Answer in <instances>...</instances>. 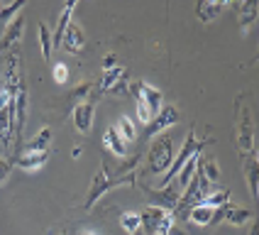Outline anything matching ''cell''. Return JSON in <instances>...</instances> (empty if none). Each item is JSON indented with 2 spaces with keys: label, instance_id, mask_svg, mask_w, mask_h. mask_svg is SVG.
<instances>
[{
  "label": "cell",
  "instance_id": "obj_23",
  "mask_svg": "<svg viewBox=\"0 0 259 235\" xmlns=\"http://www.w3.org/2000/svg\"><path fill=\"white\" fill-rule=\"evenodd\" d=\"M215 218V208H208V206H193L188 211V220H193L196 225H213Z\"/></svg>",
  "mask_w": 259,
  "mask_h": 235
},
{
  "label": "cell",
  "instance_id": "obj_26",
  "mask_svg": "<svg viewBox=\"0 0 259 235\" xmlns=\"http://www.w3.org/2000/svg\"><path fill=\"white\" fill-rule=\"evenodd\" d=\"M22 10H25V0H15V3H10V5H5V3H3V8H0V25L13 22Z\"/></svg>",
  "mask_w": 259,
  "mask_h": 235
},
{
  "label": "cell",
  "instance_id": "obj_14",
  "mask_svg": "<svg viewBox=\"0 0 259 235\" xmlns=\"http://www.w3.org/2000/svg\"><path fill=\"white\" fill-rule=\"evenodd\" d=\"M22 29H25V17H22V15H17L13 22H8V25H5V29H3L0 52H5V49H10L13 44L20 42V37H22Z\"/></svg>",
  "mask_w": 259,
  "mask_h": 235
},
{
  "label": "cell",
  "instance_id": "obj_11",
  "mask_svg": "<svg viewBox=\"0 0 259 235\" xmlns=\"http://www.w3.org/2000/svg\"><path fill=\"white\" fill-rule=\"evenodd\" d=\"M83 47H86V34L81 32V27L76 22H71L64 32V37H61V49H66L71 54H81Z\"/></svg>",
  "mask_w": 259,
  "mask_h": 235
},
{
  "label": "cell",
  "instance_id": "obj_29",
  "mask_svg": "<svg viewBox=\"0 0 259 235\" xmlns=\"http://www.w3.org/2000/svg\"><path fill=\"white\" fill-rule=\"evenodd\" d=\"M120 225H122V230H125L127 235H137L140 233V213L125 211V213L120 216Z\"/></svg>",
  "mask_w": 259,
  "mask_h": 235
},
{
  "label": "cell",
  "instance_id": "obj_32",
  "mask_svg": "<svg viewBox=\"0 0 259 235\" xmlns=\"http://www.w3.org/2000/svg\"><path fill=\"white\" fill-rule=\"evenodd\" d=\"M10 169H13V162H10V160H3V157H0V184H5V181H8Z\"/></svg>",
  "mask_w": 259,
  "mask_h": 235
},
{
  "label": "cell",
  "instance_id": "obj_1",
  "mask_svg": "<svg viewBox=\"0 0 259 235\" xmlns=\"http://www.w3.org/2000/svg\"><path fill=\"white\" fill-rule=\"evenodd\" d=\"M135 179L137 174L135 172H130V174H117V176H108V169H105V164H101V169L96 172L93 176V181H91V189H88V196H86V211H91L98 199H103L108 191L117 189V186H135Z\"/></svg>",
  "mask_w": 259,
  "mask_h": 235
},
{
  "label": "cell",
  "instance_id": "obj_31",
  "mask_svg": "<svg viewBox=\"0 0 259 235\" xmlns=\"http://www.w3.org/2000/svg\"><path fill=\"white\" fill-rule=\"evenodd\" d=\"M52 76H54V81H57V84H66V81H69V66H66V64H61V61H57V64H54V69H52Z\"/></svg>",
  "mask_w": 259,
  "mask_h": 235
},
{
  "label": "cell",
  "instance_id": "obj_18",
  "mask_svg": "<svg viewBox=\"0 0 259 235\" xmlns=\"http://www.w3.org/2000/svg\"><path fill=\"white\" fill-rule=\"evenodd\" d=\"M52 137H54V132L52 128H42V130L37 132L32 140L25 142L22 147V152H49V145H52Z\"/></svg>",
  "mask_w": 259,
  "mask_h": 235
},
{
  "label": "cell",
  "instance_id": "obj_12",
  "mask_svg": "<svg viewBox=\"0 0 259 235\" xmlns=\"http://www.w3.org/2000/svg\"><path fill=\"white\" fill-rule=\"evenodd\" d=\"M3 86L8 88L13 96L22 88V73H20V57H17V52H13V54L8 57V66H5V81H3Z\"/></svg>",
  "mask_w": 259,
  "mask_h": 235
},
{
  "label": "cell",
  "instance_id": "obj_27",
  "mask_svg": "<svg viewBox=\"0 0 259 235\" xmlns=\"http://www.w3.org/2000/svg\"><path fill=\"white\" fill-rule=\"evenodd\" d=\"M37 34H39L44 61H49V59H52V52H54V47H52V32H49V27H47L44 22H39V25H37Z\"/></svg>",
  "mask_w": 259,
  "mask_h": 235
},
{
  "label": "cell",
  "instance_id": "obj_36",
  "mask_svg": "<svg viewBox=\"0 0 259 235\" xmlns=\"http://www.w3.org/2000/svg\"><path fill=\"white\" fill-rule=\"evenodd\" d=\"M78 235H96V233H91V230H83V233H78Z\"/></svg>",
  "mask_w": 259,
  "mask_h": 235
},
{
  "label": "cell",
  "instance_id": "obj_25",
  "mask_svg": "<svg viewBox=\"0 0 259 235\" xmlns=\"http://www.w3.org/2000/svg\"><path fill=\"white\" fill-rule=\"evenodd\" d=\"M198 167H201V174L210 181V184H218L220 181V167H218L215 157H205V160H198Z\"/></svg>",
  "mask_w": 259,
  "mask_h": 235
},
{
  "label": "cell",
  "instance_id": "obj_34",
  "mask_svg": "<svg viewBox=\"0 0 259 235\" xmlns=\"http://www.w3.org/2000/svg\"><path fill=\"white\" fill-rule=\"evenodd\" d=\"M166 235H186V230H184V228H179V225H176V220H174V225L169 228V233Z\"/></svg>",
  "mask_w": 259,
  "mask_h": 235
},
{
  "label": "cell",
  "instance_id": "obj_6",
  "mask_svg": "<svg viewBox=\"0 0 259 235\" xmlns=\"http://www.w3.org/2000/svg\"><path fill=\"white\" fill-rule=\"evenodd\" d=\"M13 135H15L13 93L0 84V142H3V147L13 145Z\"/></svg>",
  "mask_w": 259,
  "mask_h": 235
},
{
  "label": "cell",
  "instance_id": "obj_30",
  "mask_svg": "<svg viewBox=\"0 0 259 235\" xmlns=\"http://www.w3.org/2000/svg\"><path fill=\"white\" fill-rule=\"evenodd\" d=\"M91 91H93V84H91V81H83V84H78V86L73 88L69 98H71V101L76 103V105H78V103L88 101V93H91Z\"/></svg>",
  "mask_w": 259,
  "mask_h": 235
},
{
  "label": "cell",
  "instance_id": "obj_15",
  "mask_svg": "<svg viewBox=\"0 0 259 235\" xmlns=\"http://www.w3.org/2000/svg\"><path fill=\"white\" fill-rule=\"evenodd\" d=\"M47 160H49V152H22L15 157V164L22 172H37L47 164Z\"/></svg>",
  "mask_w": 259,
  "mask_h": 235
},
{
  "label": "cell",
  "instance_id": "obj_24",
  "mask_svg": "<svg viewBox=\"0 0 259 235\" xmlns=\"http://www.w3.org/2000/svg\"><path fill=\"white\" fill-rule=\"evenodd\" d=\"M225 204H230V189L223 191H213V193H205L201 199L198 206H208V208H223Z\"/></svg>",
  "mask_w": 259,
  "mask_h": 235
},
{
  "label": "cell",
  "instance_id": "obj_20",
  "mask_svg": "<svg viewBox=\"0 0 259 235\" xmlns=\"http://www.w3.org/2000/svg\"><path fill=\"white\" fill-rule=\"evenodd\" d=\"M257 13H259V5L254 0H247V3H240L237 5V20H240V29L247 32L249 25L257 20Z\"/></svg>",
  "mask_w": 259,
  "mask_h": 235
},
{
  "label": "cell",
  "instance_id": "obj_5",
  "mask_svg": "<svg viewBox=\"0 0 259 235\" xmlns=\"http://www.w3.org/2000/svg\"><path fill=\"white\" fill-rule=\"evenodd\" d=\"M235 113H237V123H235V135H237V147L240 152H252L254 149V125H252V118H249V110L242 103V98H237V105H235Z\"/></svg>",
  "mask_w": 259,
  "mask_h": 235
},
{
  "label": "cell",
  "instance_id": "obj_10",
  "mask_svg": "<svg viewBox=\"0 0 259 235\" xmlns=\"http://www.w3.org/2000/svg\"><path fill=\"white\" fill-rule=\"evenodd\" d=\"M93 115H96V101H93V98L78 103V105L73 108V125H76V130L81 132V135L91 132V128H93Z\"/></svg>",
  "mask_w": 259,
  "mask_h": 235
},
{
  "label": "cell",
  "instance_id": "obj_13",
  "mask_svg": "<svg viewBox=\"0 0 259 235\" xmlns=\"http://www.w3.org/2000/svg\"><path fill=\"white\" fill-rule=\"evenodd\" d=\"M140 96H142L144 105L149 108V115L154 118L164 108V93L159 91V88L149 86V84H144V81H140Z\"/></svg>",
  "mask_w": 259,
  "mask_h": 235
},
{
  "label": "cell",
  "instance_id": "obj_4",
  "mask_svg": "<svg viewBox=\"0 0 259 235\" xmlns=\"http://www.w3.org/2000/svg\"><path fill=\"white\" fill-rule=\"evenodd\" d=\"M174 225V216L169 211L159 208V206H144V211L140 213V228L144 235H166L169 228Z\"/></svg>",
  "mask_w": 259,
  "mask_h": 235
},
{
  "label": "cell",
  "instance_id": "obj_3",
  "mask_svg": "<svg viewBox=\"0 0 259 235\" xmlns=\"http://www.w3.org/2000/svg\"><path fill=\"white\" fill-rule=\"evenodd\" d=\"M171 162H174V140L166 135V132H161V135L154 137V142L149 147L147 167H149V172L154 176H159L171 167Z\"/></svg>",
  "mask_w": 259,
  "mask_h": 235
},
{
  "label": "cell",
  "instance_id": "obj_19",
  "mask_svg": "<svg viewBox=\"0 0 259 235\" xmlns=\"http://www.w3.org/2000/svg\"><path fill=\"white\" fill-rule=\"evenodd\" d=\"M242 169H245V179H247V186H249V193H252V199H257L259 196V162H257V157L245 160Z\"/></svg>",
  "mask_w": 259,
  "mask_h": 235
},
{
  "label": "cell",
  "instance_id": "obj_2",
  "mask_svg": "<svg viewBox=\"0 0 259 235\" xmlns=\"http://www.w3.org/2000/svg\"><path fill=\"white\" fill-rule=\"evenodd\" d=\"M210 140H198L196 137V130L191 128L188 130V135H186V140H184V147H181V152L174 157V162H171V167L164 172V179H161V186H166V184H171L174 179H176V174L186 167V162L191 160V157H196V154H201L203 152V147L208 145Z\"/></svg>",
  "mask_w": 259,
  "mask_h": 235
},
{
  "label": "cell",
  "instance_id": "obj_7",
  "mask_svg": "<svg viewBox=\"0 0 259 235\" xmlns=\"http://www.w3.org/2000/svg\"><path fill=\"white\" fill-rule=\"evenodd\" d=\"M181 120V115H179V110L174 108V105H164L161 110H159L157 115L152 118L149 123H147V130H144V135L152 140V137H157V135H161L164 130H169L171 125H176Z\"/></svg>",
  "mask_w": 259,
  "mask_h": 235
},
{
  "label": "cell",
  "instance_id": "obj_37",
  "mask_svg": "<svg viewBox=\"0 0 259 235\" xmlns=\"http://www.w3.org/2000/svg\"><path fill=\"white\" fill-rule=\"evenodd\" d=\"M0 8H3V3H0Z\"/></svg>",
  "mask_w": 259,
  "mask_h": 235
},
{
  "label": "cell",
  "instance_id": "obj_22",
  "mask_svg": "<svg viewBox=\"0 0 259 235\" xmlns=\"http://www.w3.org/2000/svg\"><path fill=\"white\" fill-rule=\"evenodd\" d=\"M103 145L108 147L115 157H125V152H127V149H125V140L117 135L115 125H110V128L105 130V135H103Z\"/></svg>",
  "mask_w": 259,
  "mask_h": 235
},
{
  "label": "cell",
  "instance_id": "obj_35",
  "mask_svg": "<svg viewBox=\"0 0 259 235\" xmlns=\"http://www.w3.org/2000/svg\"><path fill=\"white\" fill-rule=\"evenodd\" d=\"M249 235H259V228H257V225H252V228H249Z\"/></svg>",
  "mask_w": 259,
  "mask_h": 235
},
{
  "label": "cell",
  "instance_id": "obj_17",
  "mask_svg": "<svg viewBox=\"0 0 259 235\" xmlns=\"http://www.w3.org/2000/svg\"><path fill=\"white\" fill-rule=\"evenodd\" d=\"M73 10H76V0H71V3H66V8H64V10H61V15H59L57 29H54V34H52V47H54V49H61V37H64V32H66V27L71 25Z\"/></svg>",
  "mask_w": 259,
  "mask_h": 235
},
{
  "label": "cell",
  "instance_id": "obj_21",
  "mask_svg": "<svg viewBox=\"0 0 259 235\" xmlns=\"http://www.w3.org/2000/svg\"><path fill=\"white\" fill-rule=\"evenodd\" d=\"M249 218H252L249 208H237V206H230V204L223 206V220H228L230 225H245Z\"/></svg>",
  "mask_w": 259,
  "mask_h": 235
},
{
  "label": "cell",
  "instance_id": "obj_9",
  "mask_svg": "<svg viewBox=\"0 0 259 235\" xmlns=\"http://www.w3.org/2000/svg\"><path fill=\"white\" fill-rule=\"evenodd\" d=\"M144 191L152 196V206H159V208H164L169 213H174V208L179 206V199H181V191L171 186V184H166L164 189H144Z\"/></svg>",
  "mask_w": 259,
  "mask_h": 235
},
{
  "label": "cell",
  "instance_id": "obj_8",
  "mask_svg": "<svg viewBox=\"0 0 259 235\" xmlns=\"http://www.w3.org/2000/svg\"><path fill=\"white\" fill-rule=\"evenodd\" d=\"M125 76H127V71H125V66L122 64H117V66H113V69H105L101 76V81L96 84V88L101 91V93H125L127 91V84H125Z\"/></svg>",
  "mask_w": 259,
  "mask_h": 235
},
{
  "label": "cell",
  "instance_id": "obj_16",
  "mask_svg": "<svg viewBox=\"0 0 259 235\" xmlns=\"http://www.w3.org/2000/svg\"><path fill=\"white\" fill-rule=\"evenodd\" d=\"M225 8H228V0H205V3H196V17H198L201 22H213Z\"/></svg>",
  "mask_w": 259,
  "mask_h": 235
},
{
  "label": "cell",
  "instance_id": "obj_28",
  "mask_svg": "<svg viewBox=\"0 0 259 235\" xmlns=\"http://www.w3.org/2000/svg\"><path fill=\"white\" fill-rule=\"evenodd\" d=\"M115 130H117V135H120L122 140H135V137H137V128H135L132 118H127V115H120V118H117Z\"/></svg>",
  "mask_w": 259,
  "mask_h": 235
},
{
  "label": "cell",
  "instance_id": "obj_33",
  "mask_svg": "<svg viewBox=\"0 0 259 235\" xmlns=\"http://www.w3.org/2000/svg\"><path fill=\"white\" fill-rule=\"evenodd\" d=\"M113 66H117V57L115 54H108L105 61H103V69H113Z\"/></svg>",
  "mask_w": 259,
  "mask_h": 235
}]
</instances>
